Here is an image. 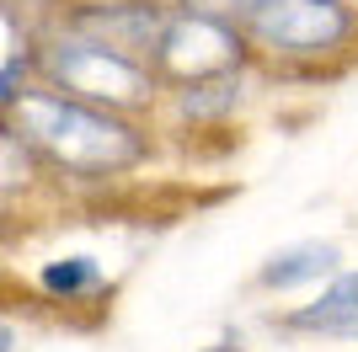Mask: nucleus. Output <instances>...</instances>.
Here are the masks:
<instances>
[{"label": "nucleus", "mask_w": 358, "mask_h": 352, "mask_svg": "<svg viewBox=\"0 0 358 352\" xmlns=\"http://www.w3.org/2000/svg\"><path fill=\"white\" fill-rule=\"evenodd\" d=\"M11 129L32 145V155L70 176H118L150 155V139L123 112L75 102L64 91H27L11 107Z\"/></svg>", "instance_id": "1"}, {"label": "nucleus", "mask_w": 358, "mask_h": 352, "mask_svg": "<svg viewBox=\"0 0 358 352\" xmlns=\"http://www.w3.org/2000/svg\"><path fill=\"white\" fill-rule=\"evenodd\" d=\"M241 32L252 54L289 70L337 64L358 54V0H257Z\"/></svg>", "instance_id": "2"}, {"label": "nucleus", "mask_w": 358, "mask_h": 352, "mask_svg": "<svg viewBox=\"0 0 358 352\" xmlns=\"http://www.w3.org/2000/svg\"><path fill=\"white\" fill-rule=\"evenodd\" d=\"M32 64L54 91L91 107H107V112H134V107H150V96H155L150 59H134L123 48L96 43V38H80V32L43 43Z\"/></svg>", "instance_id": "3"}, {"label": "nucleus", "mask_w": 358, "mask_h": 352, "mask_svg": "<svg viewBox=\"0 0 358 352\" xmlns=\"http://www.w3.org/2000/svg\"><path fill=\"white\" fill-rule=\"evenodd\" d=\"M252 64V43L236 22H214L193 11H166L161 38L150 48V70L171 75L177 86L214 80V75H241Z\"/></svg>", "instance_id": "4"}, {"label": "nucleus", "mask_w": 358, "mask_h": 352, "mask_svg": "<svg viewBox=\"0 0 358 352\" xmlns=\"http://www.w3.org/2000/svg\"><path fill=\"white\" fill-rule=\"evenodd\" d=\"M273 325L305 342H358V267H343L337 278L321 283L315 299L284 309Z\"/></svg>", "instance_id": "5"}, {"label": "nucleus", "mask_w": 358, "mask_h": 352, "mask_svg": "<svg viewBox=\"0 0 358 352\" xmlns=\"http://www.w3.org/2000/svg\"><path fill=\"white\" fill-rule=\"evenodd\" d=\"M166 11L161 6H145V0H118V6H91V11L75 16V32L80 38H96L107 48H123L134 59H150L155 38H161Z\"/></svg>", "instance_id": "6"}, {"label": "nucleus", "mask_w": 358, "mask_h": 352, "mask_svg": "<svg viewBox=\"0 0 358 352\" xmlns=\"http://www.w3.org/2000/svg\"><path fill=\"white\" fill-rule=\"evenodd\" d=\"M343 272V251L331 240H294L278 246L268 262L257 267V288L262 293H294V288H315Z\"/></svg>", "instance_id": "7"}, {"label": "nucleus", "mask_w": 358, "mask_h": 352, "mask_svg": "<svg viewBox=\"0 0 358 352\" xmlns=\"http://www.w3.org/2000/svg\"><path fill=\"white\" fill-rule=\"evenodd\" d=\"M241 75H214V80L177 86V112L193 117V123H220V117H230L241 107Z\"/></svg>", "instance_id": "8"}, {"label": "nucleus", "mask_w": 358, "mask_h": 352, "mask_svg": "<svg viewBox=\"0 0 358 352\" xmlns=\"http://www.w3.org/2000/svg\"><path fill=\"white\" fill-rule=\"evenodd\" d=\"M38 283H43V293L75 305V299H96V293L107 288V272H102L96 256H59V262H48L43 272H38Z\"/></svg>", "instance_id": "9"}, {"label": "nucleus", "mask_w": 358, "mask_h": 352, "mask_svg": "<svg viewBox=\"0 0 358 352\" xmlns=\"http://www.w3.org/2000/svg\"><path fill=\"white\" fill-rule=\"evenodd\" d=\"M38 155H32V145L22 139L16 129H0V192H16L27 187L32 176H38Z\"/></svg>", "instance_id": "10"}, {"label": "nucleus", "mask_w": 358, "mask_h": 352, "mask_svg": "<svg viewBox=\"0 0 358 352\" xmlns=\"http://www.w3.org/2000/svg\"><path fill=\"white\" fill-rule=\"evenodd\" d=\"M257 0H177V11H193V16H214V22H246Z\"/></svg>", "instance_id": "11"}, {"label": "nucleus", "mask_w": 358, "mask_h": 352, "mask_svg": "<svg viewBox=\"0 0 358 352\" xmlns=\"http://www.w3.org/2000/svg\"><path fill=\"white\" fill-rule=\"evenodd\" d=\"M203 352H246V347H241V337H220L214 347H203Z\"/></svg>", "instance_id": "12"}, {"label": "nucleus", "mask_w": 358, "mask_h": 352, "mask_svg": "<svg viewBox=\"0 0 358 352\" xmlns=\"http://www.w3.org/2000/svg\"><path fill=\"white\" fill-rule=\"evenodd\" d=\"M0 352H16V331L11 325H0Z\"/></svg>", "instance_id": "13"}]
</instances>
